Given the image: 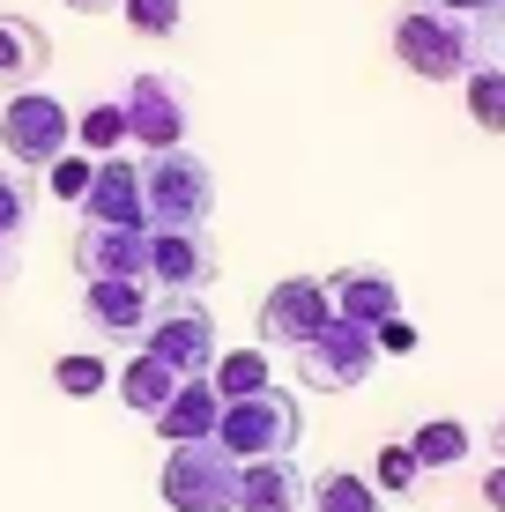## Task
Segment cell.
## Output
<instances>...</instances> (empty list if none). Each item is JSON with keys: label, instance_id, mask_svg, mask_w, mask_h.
I'll list each match as a JSON object with an SVG mask.
<instances>
[{"label": "cell", "instance_id": "21", "mask_svg": "<svg viewBox=\"0 0 505 512\" xmlns=\"http://www.w3.org/2000/svg\"><path fill=\"white\" fill-rule=\"evenodd\" d=\"M468 423H454V416H431L424 431L409 438V453H416V468H454V461H468Z\"/></svg>", "mask_w": 505, "mask_h": 512}, {"label": "cell", "instance_id": "11", "mask_svg": "<svg viewBox=\"0 0 505 512\" xmlns=\"http://www.w3.org/2000/svg\"><path fill=\"white\" fill-rule=\"evenodd\" d=\"M149 282L156 297H201L208 282H216V245L208 231H149Z\"/></svg>", "mask_w": 505, "mask_h": 512}, {"label": "cell", "instance_id": "33", "mask_svg": "<svg viewBox=\"0 0 505 512\" xmlns=\"http://www.w3.org/2000/svg\"><path fill=\"white\" fill-rule=\"evenodd\" d=\"M491 438H498V453H505V423H498V431H491Z\"/></svg>", "mask_w": 505, "mask_h": 512}, {"label": "cell", "instance_id": "7", "mask_svg": "<svg viewBox=\"0 0 505 512\" xmlns=\"http://www.w3.org/2000/svg\"><path fill=\"white\" fill-rule=\"evenodd\" d=\"M372 364H379V342H372V327H357V320H327L298 349V379L312 394H350V386L372 379Z\"/></svg>", "mask_w": 505, "mask_h": 512}, {"label": "cell", "instance_id": "32", "mask_svg": "<svg viewBox=\"0 0 505 512\" xmlns=\"http://www.w3.org/2000/svg\"><path fill=\"white\" fill-rule=\"evenodd\" d=\"M15 275V245H0V282H8Z\"/></svg>", "mask_w": 505, "mask_h": 512}, {"label": "cell", "instance_id": "20", "mask_svg": "<svg viewBox=\"0 0 505 512\" xmlns=\"http://www.w3.org/2000/svg\"><path fill=\"white\" fill-rule=\"evenodd\" d=\"M305 505H312V512H387V498H379L364 475H350V468H327L320 483H312Z\"/></svg>", "mask_w": 505, "mask_h": 512}, {"label": "cell", "instance_id": "5", "mask_svg": "<svg viewBox=\"0 0 505 512\" xmlns=\"http://www.w3.org/2000/svg\"><path fill=\"white\" fill-rule=\"evenodd\" d=\"M142 349L149 357H164L179 379H208L216 372V312L201 305V297H156V312H149V334H142Z\"/></svg>", "mask_w": 505, "mask_h": 512}, {"label": "cell", "instance_id": "23", "mask_svg": "<svg viewBox=\"0 0 505 512\" xmlns=\"http://www.w3.org/2000/svg\"><path fill=\"white\" fill-rule=\"evenodd\" d=\"M461 82H468V119H476L483 134H505V67L483 60V67H468Z\"/></svg>", "mask_w": 505, "mask_h": 512}, {"label": "cell", "instance_id": "26", "mask_svg": "<svg viewBox=\"0 0 505 512\" xmlns=\"http://www.w3.org/2000/svg\"><path fill=\"white\" fill-rule=\"evenodd\" d=\"M416 475H424V468H416L409 446H379V461H372V490H379V498H409Z\"/></svg>", "mask_w": 505, "mask_h": 512}, {"label": "cell", "instance_id": "25", "mask_svg": "<svg viewBox=\"0 0 505 512\" xmlns=\"http://www.w3.org/2000/svg\"><path fill=\"white\" fill-rule=\"evenodd\" d=\"M52 386H60L67 401H90V394H104V386H112V364H104L97 349H75V357L52 364Z\"/></svg>", "mask_w": 505, "mask_h": 512}, {"label": "cell", "instance_id": "29", "mask_svg": "<svg viewBox=\"0 0 505 512\" xmlns=\"http://www.w3.org/2000/svg\"><path fill=\"white\" fill-rule=\"evenodd\" d=\"M372 342H379V357H409V349H416V327H409V320H387V327H372Z\"/></svg>", "mask_w": 505, "mask_h": 512}, {"label": "cell", "instance_id": "12", "mask_svg": "<svg viewBox=\"0 0 505 512\" xmlns=\"http://www.w3.org/2000/svg\"><path fill=\"white\" fill-rule=\"evenodd\" d=\"M149 312H156L149 282H90V290H82V320H90L104 342H142Z\"/></svg>", "mask_w": 505, "mask_h": 512}, {"label": "cell", "instance_id": "19", "mask_svg": "<svg viewBox=\"0 0 505 512\" xmlns=\"http://www.w3.org/2000/svg\"><path fill=\"white\" fill-rule=\"evenodd\" d=\"M208 386H216L223 401H253V394H268V349H223L216 357V372H208Z\"/></svg>", "mask_w": 505, "mask_h": 512}, {"label": "cell", "instance_id": "27", "mask_svg": "<svg viewBox=\"0 0 505 512\" xmlns=\"http://www.w3.org/2000/svg\"><path fill=\"white\" fill-rule=\"evenodd\" d=\"M90 179H97V156H82V149H67L60 164L45 171V193H60V201H75L82 208V193H90Z\"/></svg>", "mask_w": 505, "mask_h": 512}, {"label": "cell", "instance_id": "9", "mask_svg": "<svg viewBox=\"0 0 505 512\" xmlns=\"http://www.w3.org/2000/svg\"><path fill=\"white\" fill-rule=\"evenodd\" d=\"M119 104H127V134L142 141L149 156L186 149V82L179 75H134Z\"/></svg>", "mask_w": 505, "mask_h": 512}, {"label": "cell", "instance_id": "24", "mask_svg": "<svg viewBox=\"0 0 505 512\" xmlns=\"http://www.w3.org/2000/svg\"><path fill=\"white\" fill-rule=\"evenodd\" d=\"M38 216V179L30 171H0V245H15Z\"/></svg>", "mask_w": 505, "mask_h": 512}, {"label": "cell", "instance_id": "8", "mask_svg": "<svg viewBox=\"0 0 505 512\" xmlns=\"http://www.w3.org/2000/svg\"><path fill=\"white\" fill-rule=\"evenodd\" d=\"M327 320H335V297L312 275H290V282H275V290L260 297V342L268 349H305Z\"/></svg>", "mask_w": 505, "mask_h": 512}, {"label": "cell", "instance_id": "18", "mask_svg": "<svg viewBox=\"0 0 505 512\" xmlns=\"http://www.w3.org/2000/svg\"><path fill=\"white\" fill-rule=\"evenodd\" d=\"M171 394H179V372H171L164 357H149V349L127 364V372H119V401H127L134 416H149V423L164 416V401H171Z\"/></svg>", "mask_w": 505, "mask_h": 512}, {"label": "cell", "instance_id": "6", "mask_svg": "<svg viewBox=\"0 0 505 512\" xmlns=\"http://www.w3.org/2000/svg\"><path fill=\"white\" fill-rule=\"evenodd\" d=\"M0 149H8L23 171H52L67 149H75V112H67L52 90H23L8 112H0Z\"/></svg>", "mask_w": 505, "mask_h": 512}, {"label": "cell", "instance_id": "16", "mask_svg": "<svg viewBox=\"0 0 505 512\" xmlns=\"http://www.w3.org/2000/svg\"><path fill=\"white\" fill-rule=\"evenodd\" d=\"M216 423H223V394L208 379H179V394H171L164 416H156V438L194 446V438H216Z\"/></svg>", "mask_w": 505, "mask_h": 512}, {"label": "cell", "instance_id": "10", "mask_svg": "<svg viewBox=\"0 0 505 512\" xmlns=\"http://www.w3.org/2000/svg\"><path fill=\"white\" fill-rule=\"evenodd\" d=\"M75 268L90 282H149V231H134V223H82Z\"/></svg>", "mask_w": 505, "mask_h": 512}, {"label": "cell", "instance_id": "2", "mask_svg": "<svg viewBox=\"0 0 505 512\" xmlns=\"http://www.w3.org/2000/svg\"><path fill=\"white\" fill-rule=\"evenodd\" d=\"M142 216L149 231H208L216 216V171L194 149H164L142 164Z\"/></svg>", "mask_w": 505, "mask_h": 512}, {"label": "cell", "instance_id": "14", "mask_svg": "<svg viewBox=\"0 0 505 512\" xmlns=\"http://www.w3.org/2000/svg\"><path fill=\"white\" fill-rule=\"evenodd\" d=\"M82 216H90V223H134V231H149V216H142V164L104 156L90 193H82Z\"/></svg>", "mask_w": 505, "mask_h": 512}, {"label": "cell", "instance_id": "1", "mask_svg": "<svg viewBox=\"0 0 505 512\" xmlns=\"http://www.w3.org/2000/svg\"><path fill=\"white\" fill-rule=\"evenodd\" d=\"M394 52L424 82H461L468 67H483V30H476V15H446L431 0H409L402 23H394Z\"/></svg>", "mask_w": 505, "mask_h": 512}, {"label": "cell", "instance_id": "31", "mask_svg": "<svg viewBox=\"0 0 505 512\" xmlns=\"http://www.w3.org/2000/svg\"><path fill=\"white\" fill-rule=\"evenodd\" d=\"M67 8H75V15H119L127 0H67Z\"/></svg>", "mask_w": 505, "mask_h": 512}, {"label": "cell", "instance_id": "28", "mask_svg": "<svg viewBox=\"0 0 505 512\" xmlns=\"http://www.w3.org/2000/svg\"><path fill=\"white\" fill-rule=\"evenodd\" d=\"M119 15H127L142 38H171V30H179V15H186V0H127Z\"/></svg>", "mask_w": 505, "mask_h": 512}, {"label": "cell", "instance_id": "22", "mask_svg": "<svg viewBox=\"0 0 505 512\" xmlns=\"http://www.w3.org/2000/svg\"><path fill=\"white\" fill-rule=\"evenodd\" d=\"M127 104H90V112H82L75 119V149L82 156H97V164H104V156H112V149H127Z\"/></svg>", "mask_w": 505, "mask_h": 512}, {"label": "cell", "instance_id": "3", "mask_svg": "<svg viewBox=\"0 0 505 512\" xmlns=\"http://www.w3.org/2000/svg\"><path fill=\"white\" fill-rule=\"evenodd\" d=\"M305 438V409L290 394H253V401H223V423H216V446L231 461H290Z\"/></svg>", "mask_w": 505, "mask_h": 512}, {"label": "cell", "instance_id": "13", "mask_svg": "<svg viewBox=\"0 0 505 512\" xmlns=\"http://www.w3.org/2000/svg\"><path fill=\"white\" fill-rule=\"evenodd\" d=\"M327 297H335V320H357V327L402 320V290H394L387 268H342V275H327Z\"/></svg>", "mask_w": 505, "mask_h": 512}, {"label": "cell", "instance_id": "30", "mask_svg": "<svg viewBox=\"0 0 505 512\" xmlns=\"http://www.w3.org/2000/svg\"><path fill=\"white\" fill-rule=\"evenodd\" d=\"M483 505H491V512H505V461H498L491 475H483Z\"/></svg>", "mask_w": 505, "mask_h": 512}, {"label": "cell", "instance_id": "17", "mask_svg": "<svg viewBox=\"0 0 505 512\" xmlns=\"http://www.w3.org/2000/svg\"><path fill=\"white\" fill-rule=\"evenodd\" d=\"M45 60H52L45 30L30 23V15H0V90H15V97H23L30 82L45 75Z\"/></svg>", "mask_w": 505, "mask_h": 512}, {"label": "cell", "instance_id": "15", "mask_svg": "<svg viewBox=\"0 0 505 512\" xmlns=\"http://www.w3.org/2000/svg\"><path fill=\"white\" fill-rule=\"evenodd\" d=\"M312 483L298 461H246L238 468V512H305Z\"/></svg>", "mask_w": 505, "mask_h": 512}, {"label": "cell", "instance_id": "4", "mask_svg": "<svg viewBox=\"0 0 505 512\" xmlns=\"http://www.w3.org/2000/svg\"><path fill=\"white\" fill-rule=\"evenodd\" d=\"M238 468L246 461H231L216 438H194V446H171L156 490L171 512H238Z\"/></svg>", "mask_w": 505, "mask_h": 512}]
</instances>
